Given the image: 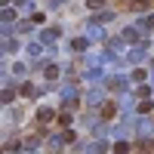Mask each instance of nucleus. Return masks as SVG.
Masks as SVG:
<instances>
[{"label":"nucleus","instance_id":"obj_2","mask_svg":"<svg viewBox=\"0 0 154 154\" xmlns=\"http://www.w3.org/2000/svg\"><path fill=\"white\" fill-rule=\"evenodd\" d=\"M46 77H49V80H56V77H59V68H56V65H49V68H46Z\"/></svg>","mask_w":154,"mask_h":154},{"label":"nucleus","instance_id":"obj_1","mask_svg":"<svg viewBox=\"0 0 154 154\" xmlns=\"http://www.w3.org/2000/svg\"><path fill=\"white\" fill-rule=\"evenodd\" d=\"M86 6H89V9H102V6H105V0H86Z\"/></svg>","mask_w":154,"mask_h":154}]
</instances>
